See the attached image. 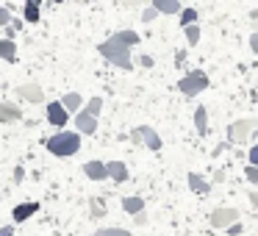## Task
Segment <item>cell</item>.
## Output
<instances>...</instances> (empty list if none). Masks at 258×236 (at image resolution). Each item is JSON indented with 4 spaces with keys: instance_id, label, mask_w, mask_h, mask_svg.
I'll return each instance as SVG.
<instances>
[{
    "instance_id": "6da1fadb",
    "label": "cell",
    "mask_w": 258,
    "mask_h": 236,
    "mask_svg": "<svg viewBox=\"0 0 258 236\" xmlns=\"http://www.w3.org/2000/svg\"><path fill=\"white\" fill-rule=\"evenodd\" d=\"M97 50H100V56L108 58L114 67H119V70H134V62H131V47H128V45H119L114 36H111V39H106L103 45H97Z\"/></svg>"
},
{
    "instance_id": "7a4b0ae2",
    "label": "cell",
    "mask_w": 258,
    "mask_h": 236,
    "mask_svg": "<svg viewBox=\"0 0 258 236\" xmlns=\"http://www.w3.org/2000/svg\"><path fill=\"white\" fill-rule=\"evenodd\" d=\"M47 150L53 153V156H58V158H70V156H75V153L81 150V134H56V136H50L47 139Z\"/></svg>"
},
{
    "instance_id": "3957f363",
    "label": "cell",
    "mask_w": 258,
    "mask_h": 236,
    "mask_svg": "<svg viewBox=\"0 0 258 236\" xmlns=\"http://www.w3.org/2000/svg\"><path fill=\"white\" fill-rule=\"evenodd\" d=\"M178 89L183 92L186 97H195V95H200L203 89H208V75L206 73H200V70H191L186 78H180L178 81Z\"/></svg>"
},
{
    "instance_id": "277c9868",
    "label": "cell",
    "mask_w": 258,
    "mask_h": 236,
    "mask_svg": "<svg viewBox=\"0 0 258 236\" xmlns=\"http://www.w3.org/2000/svg\"><path fill=\"white\" fill-rule=\"evenodd\" d=\"M252 131H258L255 120H236L228 125V145H241V142L250 139Z\"/></svg>"
},
{
    "instance_id": "5b68a950",
    "label": "cell",
    "mask_w": 258,
    "mask_h": 236,
    "mask_svg": "<svg viewBox=\"0 0 258 236\" xmlns=\"http://www.w3.org/2000/svg\"><path fill=\"white\" fill-rule=\"evenodd\" d=\"M131 139H134V145H147L150 150H161V136H158L150 125H139V128H134Z\"/></svg>"
},
{
    "instance_id": "8992f818",
    "label": "cell",
    "mask_w": 258,
    "mask_h": 236,
    "mask_svg": "<svg viewBox=\"0 0 258 236\" xmlns=\"http://www.w3.org/2000/svg\"><path fill=\"white\" fill-rule=\"evenodd\" d=\"M236 219H239V211H236V208H214V211H211V225H214V228H225V230H228Z\"/></svg>"
},
{
    "instance_id": "52a82bcc",
    "label": "cell",
    "mask_w": 258,
    "mask_h": 236,
    "mask_svg": "<svg viewBox=\"0 0 258 236\" xmlns=\"http://www.w3.org/2000/svg\"><path fill=\"white\" fill-rule=\"evenodd\" d=\"M45 114H47V123L56 125V128H64V125H67V120H70V111L61 106V103H56V100L47 103Z\"/></svg>"
},
{
    "instance_id": "ba28073f",
    "label": "cell",
    "mask_w": 258,
    "mask_h": 236,
    "mask_svg": "<svg viewBox=\"0 0 258 236\" xmlns=\"http://www.w3.org/2000/svg\"><path fill=\"white\" fill-rule=\"evenodd\" d=\"M17 95L23 97V100H28V103H42V100H45V89L36 86V84H23L17 89Z\"/></svg>"
},
{
    "instance_id": "9c48e42d",
    "label": "cell",
    "mask_w": 258,
    "mask_h": 236,
    "mask_svg": "<svg viewBox=\"0 0 258 236\" xmlns=\"http://www.w3.org/2000/svg\"><path fill=\"white\" fill-rule=\"evenodd\" d=\"M36 211H39V203H36V200H28V203H20V206H14L12 217H14V222H25V219L34 217Z\"/></svg>"
},
{
    "instance_id": "30bf717a",
    "label": "cell",
    "mask_w": 258,
    "mask_h": 236,
    "mask_svg": "<svg viewBox=\"0 0 258 236\" xmlns=\"http://www.w3.org/2000/svg\"><path fill=\"white\" fill-rule=\"evenodd\" d=\"M84 175L89 181H106L108 178V169H106V164H103V161H86L84 164Z\"/></svg>"
},
{
    "instance_id": "8fae6325",
    "label": "cell",
    "mask_w": 258,
    "mask_h": 236,
    "mask_svg": "<svg viewBox=\"0 0 258 236\" xmlns=\"http://www.w3.org/2000/svg\"><path fill=\"white\" fill-rule=\"evenodd\" d=\"M75 128H78V134H95L97 131V117H92V114H86V111H78Z\"/></svg>"
},
{
    "instance_id": "7c38bea8",
    "label": "cell",
    "mask_w": 258,
    "mask_h": 236,
    "mask_svg": "<svg viewBox=\"0 0 258 236\" xmlns=\"http://www.w3.org/2000/svg\"><path fill=\"white\" fill-rule=\"evenodd\" d=\"M106 169H108V178L117 181V184H125V181H128V167H125L122 161H108Z\"/></svg>"
},
{
    "instance_id": "4fadbf2b",
    "label": "cell",
    "mask_w": 258,
    "mask_h": 236,
    "mask_svg": "<svg viewBox=\"0 0 258 236\" xmlns=\"http://www.w3.org/2000/svg\"><path fill=\"white\" fill-rule=\"evenodd\" d=\"M189 189L195 192V195H208V192H211V184H208L200 172H189Z\"/></svg>"
},
{
    "instance_id": "5bb4252c",
    "label": "cell",
    "mask_w": 258,
    "mask_h": 236,
    "mask_svg": "<svg viewBox=\"0 0 258 236\" xmlns=\"http://www.w3.org/2000/svg\"><path fill=\"white\" fill-rule=\"evenodd\" d=\"M17 120H23V111L14 103H0V123H17Z\"/></svg>"
},
{
    "instance_id": "9a60e30c",
    "label": "cell",
    "mask_w": 258,
    "mask_h": 236,
    "mask_svg": "<svg viewBox=\"0 0 258 236\" xmlns=\"http://www.w3.org/2000/svg\"><path fill=\"white\" fill-rule=\"evenodd\" d=\"M153 9H156L158 14H180L183 12L178 0H153Z\"/></svg>"
},
{
    "instance_id": "2e32d148",
    "label": "cell",
    "mask_w": 258,
    "mask_h": 236,
    "mask_svg": "<svg viewBox=\"0 0 258 236\" xmlns=\"http://www.w3.org/2000/svg\"><path fill=\"white\" fill-rule=\"evenodd\" d=\"M122 208H125L128 214H134V217H136V214H142V211H145V200H142V197H136V195L122 197Z\"/></svg>"
},
{
    "instance_id": "e0dca14e",
    "label": "cell",
    "mask_w": 258,
    "mask_h": 236,
    "mask_svg": "<svg viewBox=\"0 0 258 236\" xmlns=\"http://www.w3.org/2000/svg\"><path fill=\"white\" fill-rule=\"evenodd\" d=\"M0 58L3 62H17V45L12 39H0Z\"/></svg>"
},
{
    "instance_id": "ac0fdd59",
    "label": "cell",
    "mask_w": 258,
    "mask_h": 236,
    "mask_svg": "<svg viewBox=\"0 0 258 236\" xmlns=\"http://www.w3.org/2000/svg\"><path fill=\"white\" fill-rule=\"evenodd\" d=\"M23 20L25 23H39V0H28L23 6Z\"/></svg>"
},
{
    "instance_id": "d6986e66",
    "label": "cell",
    "mask_w": 258,
    "mask_h": 236,
    "mask_svg": "<svg viewBox=\"0 0 258 236\" xmlns=\"http://www.w3.org/2000/svg\"><path fill=\"white\" fill-rule=\"evenodd\" d=\"M195 128L200 136L208 134V108H197L195 111Z\"/></svg>"
},
{
    "instance_id": "ffe728a7",
    "label": "cell",
    "mask_w": 258,
    "mask_h": 236,
    "mask_svg": "<svg viewBox=\"0 0 258 236\" xmlns=\"http://www.w3.org/2000/svg\"><path fill=\"white\" fill-rule=\"evenodd\" d=\"M61 106L67 108V111H78L81 106H84V97L78 95V92H70V95H64V100H61Z\"/></svg>"
},
{
    "instance_id": "44dd1931",
    "label": "cell",
    "mask_w": 258,
    "mask_h": 236,
    "mask_svg": "<svg viewBox=\"0 0 258 236\" xmlns=\"http://www.w3.org/2000/svg\"><path fill=\"white\" fill-rule=\"evenodd\" d=\"M114 39H117L119 45H128V47L139 45V34H136V31H119V34H114Z\"/></svg>"
},
{
    "instance_id": "7402d4cb",
    "label": "cell",
    "mask_w": 258,
    "mask_h": 236,
    "mask_svg": "<svg viewBox=\"0 0 258 236\" xmlns=\"http://www.w3.org/2000/svg\"><path fill=\"white\" fill-rule=\"evenodd\" d=\"M195 23H197V12L195 9H183V12H180V25L189 28V25H195Z\"/></svg>"
},
{
    "instance_id": "603a6c76",
    "label": "cell",
    "mask_w": 258,
    "mask_h": 236,
    "mask_svg": "<svg viewBox=\"0 0 258 236\" xmlns=\"http://www.w3.org/2000/svg\"><path fill=\"white\" fill-rule=\"evenodd\" d=\"M100 108H103V97H92V100L86 103L84 111H86V114H92V117H97V114H100Z\"/></svg>"
},
{
    "instance_id": "cb8c5ba5",
    "label": "cell",
    "mask_w": 258,
    "mask_h": 236,
    "mask_svg": "<svg viewBox=\"0 0 258 236\" xmlns=\"http://www.w3.org/2000/svg\"><path fill=\"white\" fill-rule=\"evenodd\" d=\"M95 236H131V230H125V228H97Z\"/></svg>"
},
{
    "instance_id": "d4e9b609",
    "label": "cell",
    "mask_w": 258,
    "mask_h": 236,
    "mask_svg": "<svg viewBox=\"0 0 258 236\" xmlns=\"http://www.w3.org/2000/svg\"><path fill=\"white\" fill-rule=\"evenodd\" d=\"M186 31V42H189V45H197V42H200V28H197V25H189V28H183Z\"/></svg>"
},
{
    "instance_id": "484cf974",
    "label": "cell",
    "mask_w": 258,
    "mask_h": 236,
    "mask_svg": "<svg viewBox=\"0 0 258 236\" xmlns=\"http://www.w3.org/2000/svg\"><path fill=\"white\" fill-rule=\"evenodd\" d=\"M244 178L250 181V184H258V167H252V164H247V167H244Z\"/></svg>"
},
{
    "instance_id": "4316f807",
    "label": "cell",
    "mask_w": 258,
    "mask_h": 236,
    "mask_svg": "<svg viewBox=\"0 0 258 236\" xmlns=\"http://www.w3.org/2000/svg\"><path fill=\"white\" fill-rule=\"evenodd\" d=\"M0 25H3V28H9V25H12V12H9L6 6H0Z\"/></svg>"
},
{
    "instance_id": "83f0119b",
    "label": "cell",
    "mask_w": 258,
    "mask_h": 236,
    "mask_svg": "<svg viewBox=\"0 0 258 236\" xmlns=\"http://www.w3.org/2000/svg\"><path fill=\"white\" fill-rule=\"evenodd\" d=\"M92 214H95V217H103V214H106V206L97 203V200H92Z\"/></svg>"
},
{
    "instance_id": "f1b7e54d",
    "label": "cell",
    "mask_w": 258,
    "mask_h": 236,
    "mask_svg": "<svg viewBox=\"0 0 258 236\" xmlns=\"http://www.w3.org/2000/svg\"><path fill=\"white\" fill-rule=\"evenodd\" d=\"M156 14H158V12L150 6V9H145V14H142V20H145V23H153V20H156Z\"/></svg>"
},
{
    "instance_id": "f546056e",
    "label": "cell",
    "mask_w": 258,
    "mask_h": 236,
    "mask_svg": "<svg viewBox=\"0 0 258 236\" xmlns=\"http://www.w3.org/2000/svg\"><path fill=\"white\" fill-rule=\"evenodd\" d=\"M241 230H244V228H241V222H233V225L228 228V233H230V236H241Z\"/></svg>"
},
{
    "instance_id": "4dcf8cb0",
    "label": "cell",
    "mask_w": 258,
    "mask_h": 236,
    "mask_svg": "<svg viewBox=\"0 0 258 236\" xmlns=\"http://www.w3.org/2000/svg\"><path fill=\"white\" fill-rule=\"evenodd\" d=\"M250 164L258 167V145H252V150H250Z\"/></svg>"
},
{
    "instance_id": "1f68e13d",
    "label": "cell",
    "mask_w": 258,
    "mask_h": 236,
    "mask_svg": "<svg viewBox=\"0 0 258 236\" xmlns=\"http://www.w3.org/2000/svg\"><path fill=\"white\" fill-rule=\"evenodd\" d=\"M23 178H25V169L17 167V169H14V184H23Z\"/></svg>"
},
{
    "instance_id": "d6a6232c",
    "label": "cell",
    "mask_w": 258,
    "mask_h": 236,
    "mask_svg": "<svg viewBox=\"0 0 258 236\" xmlns=\"http://www.w3.org/2000/svg\"><path fill=\"white\" fill-rule=\"evenodd\" d=\"M250 47H252V53L258 56V34H252V36H250Z\"/></svg>"
},
{
    "instance_id": "836d02e7",
    "label": "cell",
    "mask_w": 258,
    "mask_h": 236,
    "mask_svg": "<svg viewBox=\"0 0 258 236\" xmlns=\"http://www.w3.org/2000/svg\"><path fill=\"white\" fill-rule=\"evenodd\" d=\"M0 236H14V228L12 225H3V228H0Z\"/></svg>"
},
{
    "instance_id": "e575fe53",
    "label": "cell",
    "mask_w": 258,
    "mask_h": 236,
    "mask_svg": "<svg viewBox=\"0 0 258 236\" xmlns=\"http://www.w3.org/2000/svg\"><path fill=\"white\" fill-rule=\"evenodd\" d=\"M134 222H136V225H145V222H147L145 211H142V214H136V217H134Z\"/></svg>"
},
{
    "instance_id": "d590c367",
    "label": "cell",
    "mask_w": 258,
    "mask_h": 236,
    "mask_svg": "<svg viewBox=\"0 0 258 236\" xmlns=\"http://www.w3.org/2000/svg\"><path fill=\"white\" fill-rule=\"evenodd\" d=\"M247 200H250L252 206H258V192H250V195H247Z\"/></svg>"
},
{
    "instance_id": "8d00e7d4",
    "label": "cell",
    "mask_w": 258,
    "mask_h": 236,
    "mask_svg": "<svg viewBox=\"0 0 258 236\" xmlns=\"http://www.w3.org/2000/svg\"><path fill=\"white\" fill-rule=\"evenodd\" d=\"M142 67H153V58L150 56H142Z\"/></svg>"
},
{
    "instance_id": "74e56055",
    "label": "cell",
    "mask_w": 258,
    "mask_h": 236,
    "mask_svg": "<svg viewBox=\"0 0 258 236\" xmlns=\"http://www.w3.org/2000/svg\"><path fill=\"white\" fill-rule=\"evenodd\" d=\"M252 28H255V31H252V34H258V20H255V23H252Z\"/></svg>"
}]
</instances>
